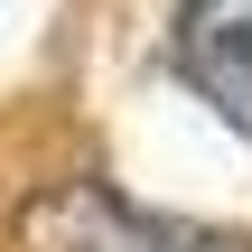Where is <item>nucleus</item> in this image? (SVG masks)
<instances>
[{"instance_id": "2", "label": "nucleus", "mask_w": 252, "mask_h": 252, "mask_svg": "<svg viewBox=\"0 0 252 252\" xmlns=\"http://www.w3.org/2000/svg\"><path fill=\"white\" fill-rule=\"evenodd\" d=\"M178 75L252 140V0H178Z\"/></svg>"}, {"instance_id": "1", "label": "nucleus", "mask_w": 252, "mask_h": 252, "mask_svg": "<svg viewBox=\"0 0 252 252\" xmlns=\"http://www.w3.org/2000/svg\"><path fill=\"white\" fill-rule=\"evenodd\" d=\"M19 252H252V234L196 224V215H150V206L112 196L103 178H56L28 196Z\"/></svg>"}]
</instances>
